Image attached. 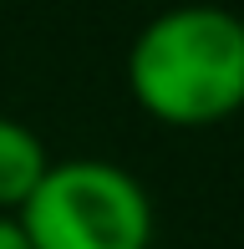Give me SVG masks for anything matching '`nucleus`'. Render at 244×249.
<instances>
[{"mask_svg": "<svg viewBox=\"0 0 244 249\" xmlns=\"http://www.w3.org/2000/svg\"><path fill=\"white\" fill-rule=\"evenodd\" d=\"M127 92L163 127H214L244 107V20L219 5L153 16L127 46Z\"/></svg>", "mask_w": 244, "mask_h": 249, "instance_id": "f257e3e1", "label": "nucleus"}, {"mask_svg": "<svg viewBox=\"0 0 244 249\" xmlns=\"http://www.w3.org/2000/svg\"><path fill=\"white\" fill-rule=\"evenodd\" d=\"M16 224L31 249H148L153 198L107 158H66L46 168Z\"/></svg>", "mask_w": 244, "mask_h": 249, "instance_id": "f03ea898", "label": "nucleus"}, {"mask_svg": "<svg viewBox=\"0 0 244 249\" xmlns=\"http://www.w3.org/2000/svg\"><path fill=\"white\" fill-rule=\"evenodd\" d=\"M51 163L56 158L46 153L36 127H26L20 117H0V219H16L26 209Z\"/></svg>", "mask_w": 244, "mask_h": 249, "instance_id": "7ed1b4c3", "label": "nucleus"}, {"mask_svg": "<svg viewBox=\"0 0 244 249\" xmlns=\"http://www.w3.org/2000/svg\"><path fill=\"white\" fill-rule=\"evenodd\" d=\"M0 249H31L26 229H20L16 219H0Z\"/></svg>", "mask_w": 244, "mask_h": 249, "instance_id": "20e7f679", "label": "nucleus"}]
</instances>
